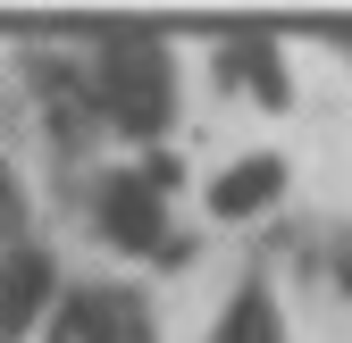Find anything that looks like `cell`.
Here are the masks:
<instances>
[{
  "instance_id": "cell-1",
  "label": "cell",
  "mask_w": 352,
  "mask_h": 343,
  "mask_svg": "<svg viewBox=\"0 0 352 343\" xmlns=\"http://www.w3.org/2000/svg\"><path fill=\"white\" fill-rule=\"evenodd\" d=\"M84 84L109 134L160 151V134L176 126V59L151 25H101L84 34Z\"/></svg>"
},
{
  "instance_id": "cell-2",
  "label": "cell",
  "mask_w": 352,
  "mask_h": 343,
  "mask_svg": "<svg viewBox=\"0 0 352 343\" xmlns=\"http://www.w3.org/2000/svg\"><path fill=\"white\" fill-rule=\"evenodd\" d=\"M168 201H176V185H160L151 167L135 159V167H101L93 176V235L109 243V251H126V260H185V235L168 226Z\"/></svg>"
},
{
  "instance_id": "cell-3",
  "label": "cell",
  "mask_w": 352,
  "mask_h": 343,
  "mask_svg": "<svg viewBox=\"0 0 352 343\" xmlns=\"http://www.w3.org/2000/svg\"><path fill=\"white\" fill-rule=\"evenodd\" d=\"M42 343H160V327H151V302L135 285H67Z\"/></svg>"
},
{
  "instance_id": "cell-4",
  "label": "cell",
  "mask_w": 352,
  "mask_h": 343,
  "mask_svg": "<svg viewBox=\"0 0 352 343\" xmlns=\"http://www.w3.org/2000/svg\"><path fill=\"white\" fill-rule=\"evenodd\" d=\"M67 302V276L51 260V243H17V251H0V343H25L59 318Z\"/></svg>"
},
{
  "instance_id": "cell-5",
  "label": "cell",
  "mask_w": 352,
  "mask_h": 343,
  "mask_svg": "<svg viewBox=\"0 0 352 343\" xmlns=\"http://www.w3.org/2000/svg\"><path fill=\"white\" fill-rule=\"evenodd\" d=\"M285 185H294V167H285V151H243L235 167H218L210 176V218H269V209L285 201Z\"/></svg>"
},
{
  "instance_id": "cell-6",
  "label": "cell",
  "mask_w": 352,
  "mask_h": 343,
  "mask_svg": "<svg viewBox=\"0 0 352 343\" xmlns=\"http://www.w3.org/2000/svg\"><path fill=\"white\" fill-rule=\"evenodd\" d=\"M218 84H227V93L243 84L260 109H285V101H294L285 42H277V34H227V42H218Z\"/></svg>"
},
{
  "instance_id": "cell-7",
  "label": "cell",
  "mask_w": 352,
  "mask_h": 343,
  "mask_svg": "<svg viewBox=\"0 0 352 343\" xmlns=\"http://www.w3.org/2000/svg\"><path fill=\"white\" fill-rule=\"evenodd\" d=\"M210 343H285V302H277V285L260 276V268L227 293V310H218Z\"/></svg>"
},
{
  "instance_id": "cell-8",
  "label": "cell",
  "mask_w": 352,
  "mask_h": 343,
  "mask_svg": "<svg viewBox=\"0 0 352 343\" xmlns=\"http://www.w3.org/2000/svg\"><path fill=\"white\" fill-rule=\"evenodd\" d=\"M34 243V201H25V176L9 167V151H0V251Z\"/></svg>"
},
{
  "instance_id": "cell-9",
  "label": "cell",
  "mask_w": 352,
  "mask_h": 343,
  "mask_svg": "<svg viewBox=\"0 0 352 343\" xmlns=\"http://www.w3.org/2000/svg\"><path fill=\"white\" fill-rule=\"evenodd\" d=\"M327 276H336V293H352V226L327 243Z\"/></svg>"
},
{
  "instance_id": "cell-10",
  "label": "cell",
  "mask_w": 352,
  "mask_h": 343,
  "mask_svg": "<svg viewBox=\"0 0 352 343\" xmlns=\"http://www.w3.org/2000/svg\"><path fill=\"white\" fill-rule=\"evenodd\" d=\"M327 42H336V51H352V25H336V34H327Z\"/></svg>"
}]
</instances>
